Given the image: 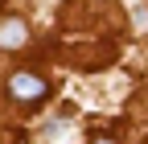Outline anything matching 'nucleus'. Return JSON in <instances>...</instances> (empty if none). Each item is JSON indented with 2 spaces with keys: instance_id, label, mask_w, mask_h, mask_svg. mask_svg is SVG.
<instances>
[{
  "instance_id": "1",
  "label": "nucleus",
  "mask_w": 148,
  "mask_h": 144,
  "mask_svg": "<svg viewBox=\"0 0 148 144\" xmlns=\"http://www.w3.org/2000/svg\"><path fill=\"white\" fill-rule=\"evenodd\" d=\"M45 78H37V74H29V70H16V74L8 78V95L16 99V103H37V99H45Z\"/></svg>"
},
{
  "instance_id": "2",
  "label": "nucleus",
  "mask_w": 148,
  "mask_h": 144,
  "mask_svg": "<svg viewBox=\"0 0 148 144\" xmlns=\"http://www.w3.org/2000/svg\"><path fill=\"white\" fill-rule=\"evenodd\" d=\"M21 41H25V25H21V21H4V29H0V45L12 49V45H21Z\"/></svg>"
},
{
  "instance_id": "3",
  "label": "nucleus",
  "mask_w": 148,
  "mask_h": 144,
  "mask_svg": "<svg viewBox=\"0 0 148 144\" xmlns=\"http://www.w3.org/2000/svg\"><path fill=\"white\" fill-rule=\"evenodd\" d=\"M95 144H115V140H107V136H99V140H95Z\"/></svg>"
}]
</instances>
